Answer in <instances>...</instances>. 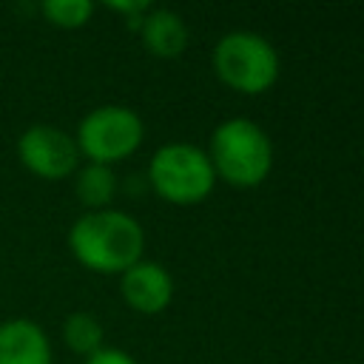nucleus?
Here are the masks:
<instances>
[{"label": "nucleus", "mask_w": 364, "mask_h": 364, "mask_svg": "<svg viewBox=\"0 0 364 364\" xmlns=\"http://www.w3.org/2000/svg\"><path fill=\"white\" fill-rule=\"evenodd\" d=\"M208 156L216 179H225L233 188H256L273 171L270 136L262 125L245 117H230L213 128Z\"/></svg>", "instance_id": "obj_2"}, {"label": "nucleus", "mask_w": 364, "mask_h": 364, "mask_svg": "<svg viewBox=\"0 0 364 364\" xmlns=\"http://www.w3.org/2000/svg\"><path fill=\"white\" fill-rule=\"evenodd\" d=\"M142 46L154 57H179L188 46V26L185 20L171 9H151L139 23Z\"/></svg>", "instance_id": "obj_9"}, {"label": "nucleus", "mask_w": 364, "mask_h": 364, "mask_svg": "<svg viewBox=\"0 0 364 364\" xmlns=\"http://www.w3.org/2000/svg\"><path fill=\"white\" fill-rule=\"evenodd\" d=\"M119 293L131 310L142 316H156L173 299V279L159 262L139 259L125 273H119Z\"/></svg>", "instance_id": "obj_7"}, {"label": "nucleus", "mask_w": 364, "mask_h": 364, "mask_svg": "<svg viewBox=\"0 0 364 364\" xmlns=\"http://www.w3.org/2000/svg\"><path fill=\"white\" fill-rule=\"evenodd\" d=\"M148 182L154 193L171 205H196L216 188V171L208 151L191 142H168L154 151L148 162Z\"/></svg>", "instance_id": "obj_3"}, {"label": "nucleus", "mask_w": 364, "mask_h": 364, "mask_svg": "<svg viewBox=\"0 0 364 364\" xmlns=\"http://www.w3.org/2000/svg\"><path fill=\"white\" fill-rule=\"evenodd\" d=\"M216 77L239 94H264L279 80V51L256 31H230L213 46Z\"/></svg>", "instance_id": "obj_4"}, {"label": "nucleus", "mask_w": 364, "mask_h": 364, "mask_svg": "<svg viewBox=\"0 0 364 364\" xmlns=\"http://www.w3.org/2000/svg\"><path fill=\"white\" fill-rule=\"evenodd\" d=\"M68 250L94 273H125L142 259L145 230L125 210H85L68 228Z\"/></svg>", "instance_id": "obj_1"}, {"label": "nucleus", "mask_w": 364, "mask_h": 364, "mask_svg": "<svg viewBox=\"0 0 364 364\" xmlns=\"http://www.w3.org/2000/svg\"><path fill=\"white\" fill-rule=\"evenodd\" d=\"M145 136L142 117L128 105H97L91 108L74 134V142L80 148V156L97 165H117L128 159Z\"/></svg>", "instance_id": "obj_5"}, {"label": "nucleus", "mask_w": 364, "mask_h": 364, "mask_svg": "<svg viewBox=\"0 0 364 364\" xmlns=\"http://www.w3.org/2000/svg\"><path fill=\"white\" fill-rule=\"evenodd\" d=\"M54 347L48 333L31 318L0 321V364H51Z\"/></svg>", "instance_id": "obj_8"}, {"label": "nucleus", "mask_w": 364, "mask_h": 364, "mask_svg": "<svg viewBox=\"0 0 364 364\" xmlns=\"http://www.w3.org/2000/svg\"><path fill=\"white\" fill-rule=\"evenodd\" d=\"M74 193L88 210H102L111 205L117 193V173L108 165L85 162L74 171Z\"/></svg>", "instance_id": "obj_10"}, {"label": "nucleus", "mask_w": 364, "mask_h": 364, "mask_svg": "<svg viewBox=\"0 0 364 364\" xmlns=\"http://www.w3.org/2000/svg\"><path fill=\"white\" fill-rule=\"evenodd\" d=\"M85 364H136L125 350H117V347H102L97 350L94 355L85 358Z\"/></svg>", "instance_id": "obj_13"}, {"label": "nucleus", "mask_w": 364, "mask_h": 364, "mask_svg": "<svg viewBox=\"0 0 364 364\" xmlns=\"http://www.w3.org/2000/svg\"><path fill=\"white\" fill-rule=\"evenodd\" d=\"M105 338V330L100 324V318L94 313H85V310H77V313H68L65 321H63V341L71 353L77 355H94L97 350H102Z\"/></svg>", "instance_id": "obj_11"}, {"label": "nucleus", "mask_w": 364, "mask_h": 364, "mask_svg": "<svg viewBox=\"0 0 364 364\" xmlns=\"http://www.w3.org/2000/svg\"><path fill=\"white\" fill-rule=\"evenodd\" d=\"M43 17L54 26V28H82L91 14H94V3L91 0H46L40 6Z\"/></svg>", "instance_id": "obj_12"}, {"label": "nucleus", "mask_w": 364, "mask_h": 364, "mask_svg": "<svg viewBox=\"0 0 364 364\" xmlns=\"http://www.w3.org/2000/svg\"><path fill=\"white\" fill-rule=\"evenodd\" d=\"M17 156L28 173L48 179V182L74 176V171L80 168V148L74 136L46 122L28 125L17 136Z\"/></svg>", "instance_id": "obj_6"}]
</instances>
